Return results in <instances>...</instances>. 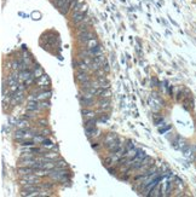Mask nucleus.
<instances>
[{"label":"nucleus","instance_id":"473e14b6","mask_svg":"<svg viewBox=\"0 0 196 197\" xmlns=\"http://www.w3.org/2000/svg\"><path fill=\"white\" fill-rule=\"evenodd\" d=\"M98 146H99V144H98V143H92V148H95V149H97Z\"/></svg>","mask_w":196,"mask_h":197},{"label":"nucleus","instance_id":"a878e982","mask_svg":"<svg viewBox=\"0 0 196 197\" xmlns=\"http://www.w3.org/2000/svg\"><path fill=\"white\" fill-rule=\"evenodd\" d=\"M82 4H85V0H74V2H73V11H78Z\"/></svg>","mask_w":196,"mask_h":197},{"label":"nucleus","instance_id":"39448f33","mask_svg":"<svg viewBox=\"0 0 196 197\" xmlns=\"http://www.w3.org/2000/svg\"><path fill=\"white\" fill-rule=\"evenodd\" d=\"M36 95V100H47L51 98L52 96V91L51 90H34L33 91Z\"/></svg>","mask_w":196,"mask_h":197},{"label":"nucleus","instance_id":"f03ea898","mask_svg":"<svg viewBox=\"0 0 196 197\" xmlns=\"http://www.w3.org/2000/svg\"><path fill=\"white\" fill-rule=\"evenodd\" d=\"M41 183V178L38 177L36 174H26V175H22L21 179H20V184L21 185H29V184H40Z\"/></svg>","mask_w":196,"mask_h":197},{"label":"nucleus","instance_id":"b1692460","mask_svg":"<svg viewBox=\"0 0 196 197\" xmlns=\"http://www.w3.org/2000/svg\"><path fill=\"white\" fill-rule=\"evenodd\" d=\"M110 97H111V91H110V88H108V90H104V91L98 96L97 98L104 99V98H110Z\"/></svg>","mask_w":196,"mask_h":197},{"label":"nucleus","instance_id":"dca6fc26","mask_svg":"<svg viewBox=\"0 0 196 197\" xmlns=\"http://www.w3.org/2000/svg\"><path fill=\"white\" fill-rule=\"evenodd\" d=\"M149 196L153 197H161L162 196V191H161V186H160V183L151 190V192L149 194Z\"/></svg>","mask_w":196,"mask_h":197},{"label":"nucleus","instance_id":"bb28decb","mask_svg":"<svg viewBox=\"0 0 196 197\" xmlns=\"http://www.w3.org/2000/svg\"><path fill=\"white\" fill-rule=\"evenodd\" d=\"M38 133L41 134V135H44V137H49V135L51 134V131H50L49 127H44V128H41V130H38Z\"/></svg>","mask_w":196,"mask_h":197},{"label":"nucleus","instance_id":"f3484780","mask_svg":"<svg viewBox=\"0 0 196 197\" xmlns=\"http://www.w3.org/2000/svg\"><path fill=\"white\" fill-rule=\"evenodd\" d=\"M116 138H118V135H116L115 133H108V134H105V137H104V139H103V145L109 144L110 141L115 140Z\"/></svg>","mask_w":196,"mask_h":197},{"label":"nucleus","instance_id":"9d476101","mask_svg":"<svg viewBox=\"0 0 196 197\" xmlns=\"http://www.w3.org/2000/svg\"><path fill=\"white\" fill-rule=\"evenodd\" d=\"M73 2H74V0H65L64 4L58 9L60 13L63 15V16H67L69 13V11L73 10Z\"/></svg>","mask_w":196,"mask_h":197},{"label":"nucleus","instance_id":"aec40b11","mask_svg":"<svg viewBox=\"0 0 196 197\" xmlns=\"http://www.w3.org/2000/svg\"><path fill=\"white\" fill-rule=\"evenodd\" d=\"M90 52H91V56H92V57L98 56V55H102V53H103V47H102L100 44H98L97 46H95L93 48L90 50Z\"/></svg>","mask_w":196,"mask_h":197},{"label":"nucleus","instance_id":"0eeeda50","mask_svg":"<svg viewBox=\"0 0 196 197\" xmlns=\"http://www.w3.org/2000/svg\"><path fill=\"white\" fill-rule=\"evenodd\" d=\"M89 80H92L91 76H90V73H87V71H80V70L76 71V74H75V81L79 85L82 84V82H86Z\"/></svg>","mask_w":196,"mask_h":197},{"label":"nucleus","instance_id":"c756f323","mask_svg":"<svg viewBox=\"0 0 196 197\" xmlns=\"http://www.w3.org/2000/svg\"><path fill=\"white\" fill-rule=\"evenodd\" d=\"M78 11H80V12H82V13H87V12H89V5H87L86 2H85V4H82Z\"/></svg>","mask_w":196,"mask_h":197},{"label":"nucleus","instance_id":"5701e85b","mask_svg":"<svg viewBox=\"0 0 196 197\" xmlns=\"http://www.w3.org/2000/svg\"><path fill=\"white\" fill-rule=\"evenodd\" d=\"M39 185H40V188L44 189V190H52V189L55 188V184H53V183H50V181H47V183H42V181H41Z\"/></svg>","mask_w":196,"mask_h":197},{"label":"nucleus","instance_id":"7ed1b4c3","mask_svg":"<svg viewBox=\"0 0 196 197\" xmlns=\"http://www.w3.org/2000/svg\"><path fill=\"white\" fill-rule=\"evenodd\" d=\"M95 38H97V35L93 33L92 30L76 34V41H78L80 45H82V46H85L90 40H92V39H95Z\"/></svg>","mask_w":196,"mask_h":197},{"label":"nucleus","instance_id":"412c9836","mask_svg":"<svg viewBox=\"0 0 196 197\" xmlns=\"http://www.w3.org/2000/svg\"><path fill=\"white\" fill-rule=\"evenodd\" d=\"M39 105H40L41 111H44V110H49V109L51 108V103H50V100H49V99H47V100H40V102H39Z\"/></svg>","mask_w":196,"mask_h":197},{"label":"nucleus","instance_id":"4468645a","mask_svg":"<svg viewBox=\"0 0 196 197\" xmlns=\"http://www.w3.org/2000/svg\"><path fill=\"white\" fill-rule=\"evenodd\" d=\"M40 146L45 148L46 150H52V149H53L56 145H55V143H53V141H52L50 138H47V137H46V138L42 140V143L40 144Z\"/></svg>","mask_w":196,"mask_h":197},{"label":"nucleus","instance_id":"423d86ee","mask_svg":"<svg viewBox=\"0 0 196 197\" xmlns=\"http://www.w3.org/2000/svg\"><path fill=\"white\" fill-rule=\"evenodd\" d=\"M86 15H87V13H82V12H80V11H73V13H71V16H70V23L74 24V26L79 24L80 22L84 21V18H85Z\"/></svg>","mask_w":196,"mask_h":197},{"label":"nucleus","instance_id":"2f4dec72","mask_svg":"<svg viewBox=\"0 0 196 197\" xmlns=\"http://www.w3.org/2000/svg\"><path fill=\"white\" fill-rule=\"evenodd\" d=\"M125 148H126V151L127 150H130L132 148H134V145H133V141H131V140H127V145H125Z\"/></svg>","mask_w":196,"mask_h":197},{"label":"nucleus","instance_id":"7c9ffc66","mask_svg":"<svg viewBox=\"0 0 196 197\" xmlns=\"http://www.w3.org/2000/svg\"><path fill=\"white\" fill-rule=\"evenodd\" d=\"M103 69L105 70V73L108 74L109 71H110V66H109V63H108V61H105L104 62V64H103Z\"/></svg>","mask_w":196,"mask_h":197},{"label":"nucleus","instance_id":"6e6552de","mask_svg":"<svg viewBox=\"0 0 196 197\" xmlns=\"http://www.w3.org/2000/svg\"><path fill=\"white\" fill-rule=\"evenodd\" d=\"M26 111L27 113H39V111H41L40 105H39V100H29L27 103Z\"/></svg>","mask_w":196,"mask_h":197},{"label":"nucleus","instance_id":"20e7f679","mask_svg":"<svg viewBox=\"0 0 196 197\" xmlns=\"http://www.w3.org/2000/svg\"><path fill=\"white\" fill-rule=\"evenodd\" d=\"M122 146H124V143H122V140L119 139V138H116L115 140H113V141H110L109 144L104 145V148H105L110 154L116 152V151H118L120 148H122Z\"/></svg>","mask_w":196,"mask_h":197},{"label":"nucleus","instance_id":"2eb2a0df","mask_svg":"<svg viewBox=\"0 0 196 197\" xmlns=\"http://www.w3.org/2000/svg\"><path fill=\"white\" fill-rule=\"evenodd\" d=\"M33 70V73H34V76H35V79H39L40 76H42L45 73H44V69L41 68V66H39V64H34L33 66H31Z\"/></svg>","mask_w":196,"mask_h":197},{"label":"nucleus","instance_id":"9b49d317","mask_svg":"<svg viewBox=\"0 0 196 197\" xmlns=\"http://www.w3.org/2000/svg\"><path fill=\"white\" fill-rule=\"evenodd\" d=\"M97 122H98V119H96V117L85 119V122H84L85 131H92V130L97 128Z\"/></svg>","mask_w":196,"mask_h":197},{"label":"nucleus","instance_id":"6ab92c4d","mask_svg":"<svg viewBox=\"0 0 196 197\" xmlns=\"http://www.w3.org/2000/svg\"><path fill=\"white\" fill-rule=\"evenodd\" d=\"M139 152V149H136V148H132L130 150H127L126 152H125V157L126 159H133V157H136L137 156V154Z\"/></svg>","mask_w":196,"mask_h":197},{"label":"nucleus","instance_id":"393cba45","mask_svg":"<svg viewBox=\"0 0 196 197\" xmlns=\"http://www.w3.org/2000/svg\"><path fill=\"white\" fill-rule=\"evenodd\" d=\"M56 163V168H68V163L65 162L63 159H58L55 161Z\"/></svg>","mask_w":196,"mask_h":197},{"label":"nucleus","instance_id":"f8f14e48","mask_svg":"<svg viewBox=\"0 0 196 197\" xmlns=\"http://www.w3.org/2000/svg\"><path fill=\"white\" fill-rule=\"evenodd\" d=\"M149 104H150V106L153 108L154 111H159L161 109V102L159 99H156V97L149 98Z\"/></svg>","mask_w":196,"mask_h":197},{"label":"nucleus","instance_id":"1a4fd4ad","mask_svg":"<svg viewBox=\"0 0 196 197\" xmlns=\"http://www.w3.org/2000/svg\"><path fill=\"white\" fill-rule=\"evenodd\" d=\"M96 98V97H95ZM95 98H89V97H85V96H80L79 100H80V104L84 106V108H91V106H95L96 105V99Z\"/></svg>","mask_w":196,"mask_h":197},{"label":"nucleus","instance_id":"c85d7f7f","mask_svg":"<svg viewBox=\"0 0 196 197\" xmlns=\"http://www.w3.org/2000/svg\"><path fill=\"white\" fill-rule=\"evenodd\" d=\"M113 163H115V162H114V160H113V157H111V156L105 157V159H104V161H103V164H104L107 168H108V167H110Z\"/></svg>","mask_w":196,"mask_h":197},{"label":"nucleus","instance_id":"4be33fe9","mask_svg":"<svg viewBox=\"0 0 196 197\" xmlns=\"http://www.w3.org/2000/svg\"><path fill=\"white\" fill-rule=\"evenodd\" d=\"M98 44H99V40H98L97 38H95V39H92V40H90L86 45H85V47L87 48V50H91V48H93L95 46H97Z\"/></svg>","mask_w":196,"mask_h":197},{"label":"nucleus","instance_id":"a211bd4d","mask_svg":"<svg viewBox=\"0 0 196 197\" xmlns=\"http://www.w3.org/2000/svg\"><path fill=\"white\" fill-rule=\"evenodd\" d=\"M29 125H31V121H29V120H27V119L18 120V122L16 124L17 128H28V127H31Z\"/></svg>","mask_w":196,"mask_h":197},{"label":"nucleus","instance_id":"ddd939ff","mask_svg":"<svg viewBox=\"0 0 196 197\" xmlns=\"http://www.w3.org/2000/svg\"><path fill=\"white\" fill-rule=\"evenodd\" d=\"M81 114L85 119H92V117H96V111H93L92 109H89V108H82L81 109Z\"/></svg>","mask_w":196,"mask_h":197},{"label":"nucleus","instance_id":"cd10ccee","mask_svg":"<svg viewBox=\"0 0 196 197\" xmlns=\"http://www.w3.org/2000/svg\"><path fill=\"white\" fill-rule=\"evenodd\" d=\"M36 125H38L39 127H41V128H44V127H49V122H47V120H45V119L36 120Z\"/></svg>","mask_w":196,"mask_h":197},{"label":"nucleus","instance_id":"f257e3e1","mask_svg":"<svg viewBox=\"0 0 196 197\" xmlns=\"http://www.w3.org/2000/svg\"><path fill=\"white\" fill-rule=\"evenodd\" d=\"M35 90H50L51 88V80L50 77L44 74L42 76H40L39 79L35 80Z\"/></svg>","mask_w":196,"mask_h":197}]
</instances>
